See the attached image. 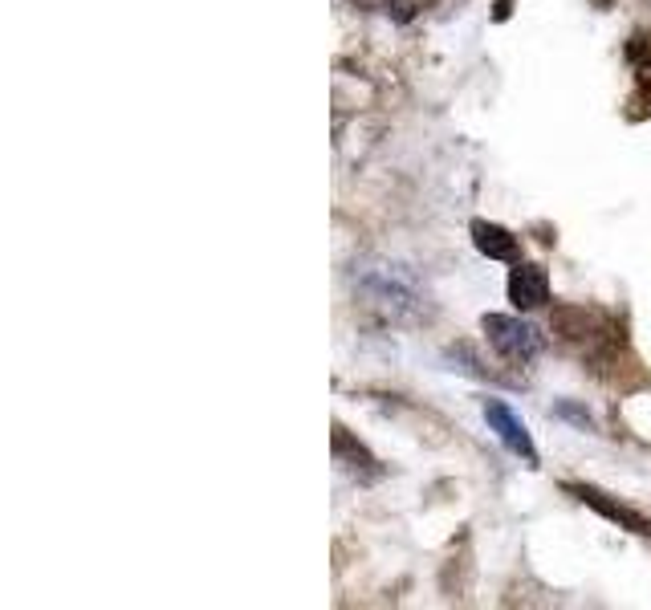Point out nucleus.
Returning <instances> with one entry per match:
<instances>
[{
  "label": "nucleus",
  "mask_w": 651,
  "mask_h": 610,
  "mask_svg": "<svg viewBox=\"0 0 651 610\" xmlns=\"http://www.w3.org/2000/svg\"><path fill=\"white\" fill-rule=\"evenodd\" d=\"M485 419H489V427L497 432V440H501L513 456H521L525 464H538V448H534V440H529V427H525L501 399H485Z\"/></svg>",
  "instance_id": "nucleus-3"
},
{
  "label": "nucleus",
  "mask_w": 651,
  "mask_h": 610,
  "mask_svg": "<svg viewBox=\"0 0 651 610\" xmlns=\"http://www.w3.org/2000/svg\"><path fill=\"white\" fill-rule=\"evenodd\" d=\"M472 244L489 257V261H513L517 257V240L513 232H505L501 224H489V220H477L472 224Z\"/></svg>",
  "instance_id": "nucleus-5"
},
{
  "label": "nucleus",
  "mask_w": 651,
  "mask_h": 610,
  "mask_svg": "<svg viewBox=\"0 0 651 610\" xmlns=\"http://www.w3.org/2000/svg\"><path fill=\"white\" fill-rule=\"evenodd\" d=\"M481 330H485V338L493 342V350H497L505 362H513V366H529V362H538V354L546 350L542 334H538L534 326H529V322H521V318L485 314Z\"/></svg>",
  "instance_id": "nucleus-2"
},
{
  "label": "nucleus",
  "mask_w": 651,
  "mask_h": 610,
  "mask_svg": "<svg viewBox=\"0 0 651 610\" xmlns=\"http://www.w3.org/2000/svg\"><path fill=\"white\" fill-rule=\"evenodd\" d=\"M554 411H558L562 419H570V423H578V427H582V432H590V427H595V423H590V415H586V411H578L574 403H558Z\"/></svg>",
  "instance_id": "nucleus-6"
},
{
  "label": "nucleus",
  "mask_w": 651,
  "mask_h": 610,
  "mask_svg": "<svg viewBox=\"0 0 651 610\" xmlns=\"http://www.w3.org/2000/svg\"><path fill=\"white\" fill-rule=\"evenodd\" d=\"M509 301L517 305V310H538V305H546L550 301V277H546V269L542 265H513V273H509Z\"/></svg>",
  "instance_id": "nucleus-4"
},
{
  "label": "nucleus",
  "mask_w": 651,
  "mask_h": 610,
  "mask_svg": "<svg viewBox=\"0 0 651 610\" xmlns=\"http://www.w3.org/2000/svg\"><path fill=\"white\" fill-rule=\"evenodd\" d=\"M354 281H359V293L367 297V305H375V310L391 322H416L428 305L416 273L407 265H395V261L363 265Z\"/></svg>",
  "instance_id": "nucleus-1"
}]
</instances>
